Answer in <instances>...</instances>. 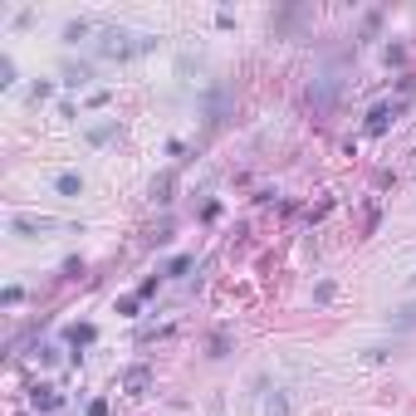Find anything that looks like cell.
Wrapping results in <instances>:
<instances>
[{"instance_id": "obj_1", "label": "cell", "mask_w": 416, "mask_h": 416, "mask_svg": "<svg viewBox=\"0 0 416 416\" xmlns=\"http://www.w3.org/2000/svg\"><path fill=\"white\" fill-rule=\"evenodd\" d=\"M152 44H157L152 34H137V30H122V25L99 30V54H103V59H137V54H147Z\"/></svg>"}, {"instance_id": "obj_2", "label": "cell", "mask_w": 416, "mask_h": 416, "mask_svg": "<svg viewBox=\"0 0 416 416\" xmlns=\"http://www.w3.org/2000/svg\"><path fill=\"white\" fill-rule=\"evenodd\" d=\"M10 230L25 235V240H34V235H44V230H59V220H54V215H15Z\"/></svg>"}, {"instance_id": "obj_3", "label": "cell", "mask_w": 416, "mask_h": 416, "mask_svg": "<svg viewBox=\"0 0 416 416\" xmlns=\"http://www.w3.org/2000/svg\"><path fill=\"white\" fill-rule=\"evenodd\" d=\"M147 387H152V367H142V363H137V367H127V372H122V392H127V397H142Z\"/></svg>"}, {"instance_id": "obj_4", "label": "cell", "mask_w": 416, "mask_h": 416, "mask_svg": "<svg viewBox=\"0 0 416 416\" xmlns=\"http://www.w3.org/2000/svg\"><path fill=\"white\" fill-rule=\"evenodd\" d=\"M397 113H402V103H377L372 113H367V132H372V137H377V132H387Z\"/></svg>"}, {"instance_id": "obj_5", "label": "cell", "mask_w": 416, "mask_h": 416, "mask_svg": "<svg viewBox=\"0 0 416 416\" xmlns=\"http://www.w3.org/2000/svg\"><path fill=\"white\" fill-rule=\"evenodd\" d=\"M30 397H34V407H39V412H54V407H59V402H64V397H59V392H54V387H49V382H44V387H34V392H30Z\"/></svg>"}, {"instance_id": "obj_6", "label": "cell", "mask_w": 416, "mask_h": 416, "mask_svg": "<svg viewBox=\"0 0 416 416\" xmlns=\"http://www.w3.org/2000/svg\"><path fill=\"white\" fill-rule=\"evenodd\" d=\"M89 79H94V74H89V64H64V84H69V89H84Z\"/></svg>"}, {"instance_id": "obj_7", "label": "cell", "mask_w": 416, "mask_h": 416, "mask_svg": "<svg viewBox=\"0 0 416 416\" xmlns=\"http://www.w3.org/2000/svg\"><path fill=\"white\" fill-rule=\"evenodd\" d=\"M54 187H59L64 196H79V191H84V177H79V172H59V177H54Z\"/></svg>"}, {"instance_id": "obj_8", "label": "cell", "mask_w": 416, "mask_h": 416, "mask_svg": "<svg viewBox=\"0 0 416 416\" xmlns=\"http://www.w3.org/2000/svg\"><path fill=\"white\" fill-rule=\"evenodd\" d=\"M94 338H99V328H94V323H74V328H69V343H74V348H89Z\"/></svg>"}, {"instance_id": "obj_9", "label": "cell", "mask_w": 416, "mask_h": 416, "mask_svg": "<svg viewBox=\"0 0 416 416\" xmlns=\"http://www.w3.org/2000/svg\"><path fill=\"white\" fill-rule=\"evenodd\" d=\"M392 328H397V333H407V328H416V304H407L402 313H392Z\"/></svg>"}, {"instance_id": "obj_10", "label": "cell", "mask_w": 416, "mask_h": 416, "mask_svg": "<svg viewBox=\"0 0 416 416\" xmlns=\"http://www.w3.org/2000/svg\"><path fill=\"white\" fill-rule=\"evenodd\" d=\"M113 132H118V122H99V127H89V142H94V147H103Z\"/></svg>"}, {"instance_id": "obj_11", "label": "cell", "mask_w": 416, "mask_h": 416, "mask_svg": "<svg viewBox=\"0 0 416 416\" xmlns=\"http://www.w3.org/2000/svg\"><path fill=\"white\" fill-rule=\"evenodd\" d=\"M84 34H89V20H74V25H64V39H69V44H79Z\"/></svg>"}, {"instance_id": "obj_12", "label": "cell", "mask_w": 416, "mask_h": 416, "mask_svg": "<svg viewBox=\"0 0 416 416\" xmlns=\"http://www.w3.org/2000/svg\"><path fill=\"white\" fill-rule=\"evenodd\" d=\"M265 416H289V402H284V397H270V402H265Z\"/></svg>"}, {"instance_id": "obj_13", "label": "cell", "mask_w": 416, "mask_h": 416, "mask_svg": "<svg viewBox=\"0 0 416 416\" xmlns=\"http://www.w3.org/2000/svg\"><path fill=\"white\" fill-rule=\"evenodd\" d=\"M187 270H191V255H177V260H172L162 275H187Z\"/></svg>"}, {"instance_id": "obj_14", "label": "cell", "mask_w": 416, "mask_h": 416, "mask_svg": "<svg viewBox=\"0 0 416 416\" xmlns=\"http://www.w3.org/2000/svg\"><path fill=\"white\" fill-rule=\"evenodd\" d=\"M167 191H172V177H162V182H157V187H152V196H157V201H172V196H167Z\"/></svg>"}, {"instance_id": "obj_15", "label": "cell", "mask_w": 416, "mask_h": 416, "mask_svg": "<svg viewBox=\"0 0 416 416\" xmlns=\"http://www.w3.org/2000/svg\"><path fill=\"white\" fill-rule=\"evenodd\" d=\"M84 416H108V402H103V397H99V402H89V412H84Z\"/></svg>"}]
</instances>
